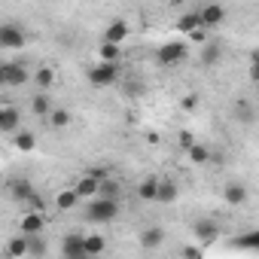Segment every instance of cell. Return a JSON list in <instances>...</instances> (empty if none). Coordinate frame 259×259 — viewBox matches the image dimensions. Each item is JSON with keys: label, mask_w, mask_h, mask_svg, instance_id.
<instances>
[{"label": "cell", "mask_w": 259, "mask_h": 259, "mask_svg": "<svg viewBox=\"0 0 259 259\" xmlns=\"http://www.w3.org/2000/svg\"><path fill=\"white\" fill-rule=\"evenodd\" d=\"M73 189H76L79 198H92V195H98V177L95 174H85V177H79L73 183Z\"/></svg>", "instance_id": "obj_16"}, {"label": "cell", "mask_w": 259, "mask_h": 259, "mask_svg": "<svg viewBox=\"0 0 259 259\" xmlns=\"http://www.w3.org/2000/svg\"><path fill=\"white\" fill-rule=\"evenodd\" d=\"M162 244H165V229H162V226H150V229L141 232V247H144V250H156V247H162Z\"/></svg>", "instance_id": "obj_11"}, {"label": "cell", "mask_w": 259, "mask_h": 259, "mask_svg": "<svg viewBox=\"0 0 259 259\" xmlns=\"http://www.w3.org/2000/svg\"><path fill=\"white\" fill-rule=\"evenodd\" d=\"M223 198H226V204H244L247 201V186L244 183H229Z\"/></svg>", "instance_id": "obj_18"}, {"label": "cell", "mask_w": 259, "mask_h": 259, "mask_svg": "<svg viewBox=\"0 0 259 259\" xmlns=\"http://www.w3.org/2000/svg\"><path fill=\"white\" fill-rule=\"evenodd\" d=\"M85 220L89 223H113L116 213H119V201L116 198H107V195H92L85 198Z\"/></svg>", "instance_id": "obj_1"}, {"label": "cell", "mask_w": 259, "mask_h": 259, "mask_svg": "<svg viewBox=\"0 0 259 259\" xmlns=\"http://www.w3.org/2000/svg\"><path fill=\"white\" fill-rule=\"evenodd\" d=\"M156 61H159L162 67H177L180 61H186V43H183V40H171V43L159 46Z\"/></svg>", "instance_id": "obj_3"}, {"label": "cell", "mask_w": 259, "mask_h": 259, "mask_svg": "<svg viewBox=\"0 0 259 259\" xmlns=\"http://www.w3.org/2000/svg\"><path fill=\"white\" fill-rule=\"evenodd\" d=\"M85 76H89V82H92L95 89H107V85H113V82L119 79V61H101V64H95Z\"/></svg>", "instance_id": "obj_2"}, {"label": "cell", "mask_w": 259, "mask_h": 259, "mask_svg": "<svg viewBox=\"0 0 259 259\" xmlns=\"http://www.w3.org/2000/svg\"><path fill=\"white\" fill-rule=\"evenodd\" d=\"M31 192H34V183L28 180V177H16V180H10V195L16 198V201H28L31 198Z\"/></svg>", "instance_id": "obj_13"}, {"label": "cell", "mask_w": 259, "mask_h": 259, "mask_svg": "<svg viewBox=\"0 0 259 259\" xmlns=\"http://www.w3.org/2000/svg\"><path fill=\"white\" fill-rule=\"evenodd\" d=\"M49 125L52 128H67L70 125V110H64V107H58V110H49Z\"/></svg>", "instance_id": "obj_25"}, {"label": "cell", "mask_w": 259, "mask_h": 259, "mask_svg": "<svg viewBox=\"0 0 259 259\" xmlns=\"http://www.w3.org/2000/svg\"><path fill=\"white\" fill-rule=\"evenodd\" d=\"M192 235H195L201 244H213V241L220 238V223L210 220V217H204V220H198V223L192 226Z\"/></svg>", "instance_id": "obj_6"}, {"label": "cell", "mask_w": 259, "mask_h": 259, "mask_svg": "<svg viewBox=\"0 0 259 259\" xmlns=\"http://www.w3.org/2000/svg\"><path fill=\"white\" fill-rule=\"evenodd\" d=\"M7 253H10V256H25V253H28V235H16V238L7 244Z\"/></svg>", "instance_id": "obj_27"}, {"label": "cell", "mask_w": 259, "mask_h": 259, "mask_svg": "<svg viewBox=\"0 0 259 259\" xmlns=\"http://www.w3.org/2000/svg\"><path fill=\"white\" fill-rule=\"evenodd\" d=\"M79 201H82V198L76 195V189H73V186H70V189H61V192L55 195V207H58V210H73Z\"/></svg>", "instance_id": "obj_17"}, {"label": "cell", "mask_w": 259, "mask_h": 259, "mask_svg": "<svg viewBox=\"0 0 259 259\" xmlns=\"http://www.w3.org/2000/svg\"><path fill=\"white\" fill-rule=\"evenodd\" d=\"M177 195H180V186H177L174 180H159V186H156V201H162V204H174Z\"/></svg>", "instance_id": "obj_14"}, {"label": "cell", "mask_w": 259, "mask_h": 259, "mask_svg": "<svg viewBox=\"0 0 259 259\" xmlns=\"http://www.w3.org/2000/svg\"><path fill=\"white\" fill-rule=\"evenodd\" d=\"M198 28H201L198 13H186V16H180V19H177V31H180V34H186V37H189L192 31H198Z\"/></svg>", "instance_id": "obj_20"}, {"label": "cell", "mask_w": 259, "mask_h": 259, "mask_svg": "<svg viewBox=\"0 0 259 259\" xmlns=\"http://www.w3.org/2000/svg\"><path fill=\"white\" fill-rule=\"evenodd\" d=\"M183 256H189V259H198V256H204V247H183Z\"/></svg>", "instance_id": "obj_33"}, {"label": "cell", "mask_w": 259, "mask_h": 259, "mask_svg": "<svg viewBox=\"0 0 259 259\" xmlns=\"http://www.w3.org/2000/svg\"><path fill=\"white\" fill-rule=\"evenodd\" d=\"M22 125V113L16 107H0V135H13Z\"/></svg>", "instance_id": "obj_9"}, {"label": "cell", "mask_w": 259, "mask_h": 259, "mask_svg": "<svg viewBox=\"0 0 259 259\" xmlns=\"http://www.w3.org/2000/svg\"><path fill=\"white\" fill-rule=\"evenodd\" d=\"M156 186H159V177H147L138 183V198L144 201H156Z\"/></svg>", "instance_id": "obj_22"}, {"label": "cell", "mask_w": 259, "mask_h": 259, "mask_svg": "<svg viewBox=\"0 0 259 259\" xmlns=\"http://www.w3.org/2000/svg\"><path fill=\"white\" fill-rule=\"evenodd\" d=\"M98 55H101V61H119V46L116 43H101Z\"/></svg>", "instance_id": "obj_29"}, {"label": "cell", "mask_w": 259, "mask_h": 259, "mask_svg": "<svg viewBox=\"0 0 259 259\" xmlns=\"http://www.w3.org/2000/svg\"><path fill=\"white\" fill-rule=\"evenodd\" d=\"M82 247H85V256H98V253H104L107 250V241L101 238V235H82Z\"/></svg>", "instance_id": "obj_23"}, {"label": "cell", "mask_w": 259, "mask_h": 259, "mask_svg": "<svg viewBox=\"0 0 259 259\" xmlns=\"http://www.w3.org/2000/svg\"><path fill=\"white\" fill-rule=\"evenodd\" d=\"M28 253H34V256H43V253H46V244H43V238H37V235H28Z\"/></svg>", "instance_id": "obj_30"}, {"label": "cell", "mask_w": 259, "mask_h": 259, "mask_svg": "<svg viewBox=\"0 0 259 259\" xmlns=\"http://www.w3.org/2000/svg\"><path fill=\"white\" fill-rule=\"evenodd\" d=\"M25 43H28V34L22 25H16V22L0 25V49H22Z\"/></svg>", "instance_id": "obj_4"}, {"label": "cell", "mask_w": 259, "mask_h": 259, "mask_svg": "<svg viewBox=\"0 0 259 259\" xmlns=\"http://www.w3.org/2000/svg\"><path fill=\"white\" fill-rule=\"evenodd\" d=\"M28 76H31V73H28L25 64H19V61L7 64V61H4V79H7V85H13V89H16V85H25Z\"/></svg>", "instance_id": "obj_8"}, {"label": "cell", "mask_w": 259, "mask_h": 259, "mask_svg": "<svg viewBox=\"0 0 259 259\" xmlns=\"http://www.w3.org/2000/svg\"><path fill=\"white\" fill-rule=\"evenodd\" d=\"M186 153H189V162L192 165H210V150L204 144H192Z\"/></svg>", "instance_id": "obj_21"}, {"label": "cell", "mask_w": 259, "mask_h": 259, "mask_svg": "<svg viewBox=\"0 0 259 259\" xmlns=\"http://www.w3.org/2000/svg\"><path fill=\"white\" fill-rule=\"evenodd\" d=\"M34 82H37V89H40V92H46V89H52V82H55V70L43 64V67H40V70L34 73Z\"/></svg>", "instance_id": "obj_24"}, {"label": "cell", "mask_w": 259, "mask_h": 259, "mask_svg": "<svg viewBox=\"0 0 259 259\" xmlns=\"http://www.w3.org/2000/svg\"><path fill=\"white\" fill-rule=\"evenodd\" d=\"M192 144H195V135H189V132H180V147H183V150H189Z\"/></svg>", "instance_id": "obj_32"}, {"label": "cell", "mask_w": 259, "mask_h": 259, "mask_svg": "<svg viewBox=\"0 0 259 259\" xmlns=\"http://www.w3.org/2000/svg\"><path fill=\"white\" fill-rule=\"evenodd\" d=\"M128 31H132V28H128V22H122V19H116V22H110L107 25V31H104V43H125L128 40Z\"/></svg>", "instance_id": "obj_10"}, {"label": "cell", "mask_w": 259, "mask_h": 259, "mask_svg": "<svg viewBox=\"0 0 259 259\" xmlns=\"http://www.w3.org/2000/svg\"><path fill=\"white\" fill-rule=\"evenodd\" d=\"M25 204H28V207H31V210H46V201H43V198H40V195H37V192H31V198H28V201H25Z\"/></svg>", "instance_id": "obj_31"}, {"label": "cell", "mask_w": 259, "mask_h": 259, "mask_svg": "<svg viewBox=\"0 0 259 259\" xmlns=\"http://www.w3.org/2000/svg\"><path fill=\"white\" fill-rule=\"evenodd\" d=\"M220 58H223V46H220V43H204V49H201V64H204V67H213V64H220Z\"/></svg>", "instance_id": "obj_19"}, {"label": "cell", "mask_w": 259, "mask_h": 259, "mask_svg": "<svg viewBox=\"0 0 259 259\" xmlns=\"http://www.w3.org/2000/svg\"><path fill=\"white\" fill-rule=\"evenodd\" d=\"M31 110H34L37 116H49V110H52V104H49V98H46V95L40 92V95H37V98L31 101Z\"/></svg>", "instance_id": "obj_28"}, {"label": "cell", "mask_w": 259, "mask_h": 259, "mask_svg": "<svg viewBox=\"0 0 259 259\" xmlns=\"http://www.w3.org/2000/svg\"><path fill=\"white\" fill-rule=\"evenodd\" d=\"M61 253H64V259H82V256H85L82 235H67V238L61 241Z\"/></svg>", "instance_id": "obj_12"}, {"label": "cell", "mask_w": 259, "mask_h": 259, "mask_svg": "<svg viewBox=\"0 0 259 259\" xmlns=\"http://www.w3.org/2000/svg\"><path fill=\"white\" fill-rule=\"evenodd\" d=\"M98 195L116 198V195H119V183H116L113 177H101V180H98Z\"/></svg>", "instance_id": "obj_26"}, {"label": "cell", "mask_w": 259, "mask_h": 259, "mask_svg": "<svg viewBox=\"0 0 259 259\" xmlns=\"http://www.w3.org/2000/svg\"><path fill=\"white\" fill-rule=\"evenodd\" d=\"M7 85V79H4V64H0V89H4Z\"/></svg>", "instance_id": "obj_34"}, {"label": "cell", "mask_w": 259, "mask_h": 259, "mask_svg": "<svg viewBox=\"0 0 259 259\" xmlns=\"http://www.w3.org/2000/svg\"><path fill=\"white\" fill-rule=\"evenodd\" d=\"M0 64H4V61H0Z\"/></svg>", "instance_id": "obj_35"}, {"label": "cell", "mask_w": 259, "mask_h": 259, "mask_svg": "<svg viewBox=\"0 0 259 259\" xmlns=\"http://www.w3.org/2000/svg\"><path fill=\"white\" fill-rule=\"evenodd\" d=\"M13 144H16V150L19 153H34L37 150V135L34 132H13Z\"/></svg>", "instance_id": "obj_15"}, {"label": "cell", "mask_w": 259, "mask_h": 259, "mask_svg": "<svg viewBox=\"0 0 259 259\" xmlns=\"http://www.w3.org/2000/svg\"><path fill=\"white\" fill-rule=\"evenodd\" d=\"M43 229H46L43 210H28V213L19 220V232H22V235H43Z\"/></svg>", "instance_id": "obj_5"}, {"label": "cell", "mask_w": 259, "mask_h": 259, "mask_svg": "<svg viewBox=\"0 0 259 259\" xmlns=\"http://www.w3.org/2000/svg\"><path fill=\"white\" fill-rule=\"evenodd\" d=\"M198 19H201V28H217V25H223L226 10H223L220 4H207V7L198 10Z\"/></svg>", "instance_id": "obj_7"}]
</instances>
